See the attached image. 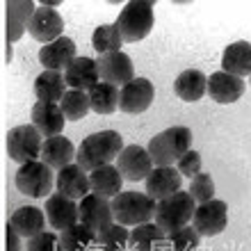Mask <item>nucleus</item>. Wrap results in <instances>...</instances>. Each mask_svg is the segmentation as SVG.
<instances>
[{"instance_id":"f257e3e1","label":"nucleus","mask_w":251,"mask_h":251,"mask_svg":"<svg viewBox=\"0 0 251 251\" xmlns=\"http://www.w3.org/2000/svg\"><path fill=\"white\" fill-rule=\"evenodd\" d=\"M124 151V137L117 130H99L87 135L80 142L78 151H75V162H78L87 174L94 169L117 162L119 153Z\"/></svg>"},{"instance_id":"f03ea898","label":"nucleus","mask_w":251,"mask_h":251,"mask_svg":"<svg viewBox=\"0 0 251 251\" xmlns=\"http://www.w3.org/2000/svg\"><path fill=\"white\" fill-rule=\"evenodd\" d=\"M192 149V130L187 126H172L149 142L146 151L155 167H174Z\"/></svg>"},{"instance_id":"7ed1b4c3","label":"nucleus","mask_w":251,"mask_h":251,"mask_svg":"<svg viewBox=\"0 0 251 251\" xmlns=\"http://www.w3.org/2000/svg\"><path fill=\"white\" fill-rule=\"evenodd\" d=\"M110 203H112L114 222L124 226H132V228L153 222L155 219V208H158L155 199H151L149 194H142L137 190L119 192Z\"/></svg>"},{"instance_id":"20e7f679","label":"nucleus","mask_w":251,"mask_h":251,"mask_svg":"<svg viewBox=\"0 0 251 251\" xmlns=\"http://www.w3.org/2000/svg\"><path fill=\"white\" fill-rule=\"evenodd\" d=\"M153 2L149 0H132L128 5H124V9L117 16V27H119L121 37L126 44H135L142 41L144 37H149V32L153 30Z\"/></svg>"},{"instance_id":"39448f33","label":"nucleus","mask_w":251,"mask_h":251,"mask_svg":"<svg viewBox=\"0 0 251 251\" xmlns=\"http://www.w3.org/2000/svg\"><path fill=\"white\" fill-rule=\"evenodd\" d=\"M194 210H197V201L190 197V192L180 190L176 194H172V197L158 201L153 222L169 235V233L178 231V228L190 224L192 217H194Z\"/></svg>"},{"instance_id":"423d86ee","label":"nucleus","mask_w":251,"mask_h":251,"mask_svg":"<svg viewBox=\"0 0 251 251\" xmlns=\"http://www.w3.org/2000/svg\"><path fill=\"white\" fill-rule=\"evenodd\" d=\"M55 178L57 176H55L53 169L46 162L34 160V162H25V165L19 167V172H16V187L25 197L48 199L55 187Z\"/></svg>"},{"instance_id":"0eeeda50","label":"nucleus","mask_w":251,"mask_h":251,"mask_svg":"<svg viewBox=\"0 0 251 251\" xmlns=\"http://www.w3.org/2000/svg\"><path fill=\"white\" fill-rule=\"evenodd\" d=\"M7 155L19 162V165H25V162H34V160L41 158V146H44V135H41L32 124L25 126H16L7 132Z\"/></svg>"},{"instance_id":"6e6552de","label":"nucleus","mask_w":251,"mask_h":251,"mask_svg":"<svg viewBox=\"0 0 251 251\" xmlns=\"http://www.w3.org/2000/svg\"><path fill=\"white\" fill-rule=\"evenodd\" d=\"M192 224L197 228L199 235L203 238H215L226 228L228 224V205L219 199H212V201H205V203H199L197 210H194V217H192Z\"/></svg>"},{"instance_id":"1a4fd4ad","label":"nucleus","mask_w":251,"mask_h":251,"mask_svg":"<svg viewBox=\"0 0 251 251\" xmlns=\"http://www.w3.org/2000/svg\"><path fill=\"white\" fill-rule=\"evenodd\" d=\"M114 165H117V169L121 172V176H124L126 180H132V183L146 180L151 176L153 169H155L149 151H146L144 146H137V144L124 146V151L119 153V158H117Z\"/></svg>"},{"instance_id":"9d476101","label":"nucleus","mask_w":251,"mask_h":251,"mask_svg":"<svg viewBox=\"0 0 251 251\" xmlns=\"http://www.w3.org/2000/svg\"><path fill=\"white\" fill-rule=\"evenodd\" d=\"M27 32L32 37L34 41H39V44H53L57 41L60 37H64V19H62L57 9L53 7H46V5H39L37 7V12L34 16L30 19V25H27Z\"/></svg>"},{"instance_id":"9b49d317","label":"nucleus","mask_w":251,"mask_h":251,"mask_svg":"<svg viewBox=\"0 0 251 251\" xmlns=\"http://www.w3.org/2000/svg\"><path fill=\"white\" fill-rule=\"evenodd\" d=\"M153 99H155V87L149 78H135L126 87H121V99H119V110L126 114H142L151 107Z\"/></svg>"},{"instance_id":"f8f14e48","label":"nucleus","mask_w":251,"mask_h":251,"mask_svg":"<svg viewBox=\"0 0 251 251\" xmlns=\"http://www.w3.org/2000/svg\"><path fill=\"white\" fill-rule=\"evenodd\" d=\"M99 71H100V80L110 82L114 87H126L130 80H135V66L132 60L124 50L119 53H107V55H99Z\"/></svg>"},{"instance_id":"ddd939ff","label":"nucleus","mask_w":251,"mask_h":251,"mask_svg":"<svg viewBox=\"0 0 251 251\" xmlns=\"http://www.w3.org/2000/svg\"><path fill=\"white\" fill-rule=\"evenodd\" d=\"M80 205V222L87 224L92 231L100 233L103 228L114 224V212L110 199H103L99 194H87L82 201H78Z\"/></svg>"},{"instance_id":"4468645a","label":"nucleus","mask_w":251,"mask_h":251,"mask_svg":"<svg viewBox=\"0 0 251 251\" xmlns=\"http://www.w3.org/2000/svg\"><path fill=\"white\" fill-rule=\"evenodd\" d=\"M55 190L62 197H69L73 201H82L87 194H92V183H89V174L78 165L64 167L57 172V178H55Z\"/></svg>"},{"instance_id":"2eb2a0df","label":"nucleus","mask_w":251,"mask_h":251,"mask_svg":"<svg viewBox=\"0 0 251 251\" xmlns=\"http://www.w3.org/2000/svg\"><path fill=\"white\" fill-rule=\"evenodd\" d=\"M75 57H78V48H75V41L71 37H60L53 44L41 46V50H39V62L46 71L64 73L73 64Z\"/></svg>"},{"instance_id":"dca6fc26","label":"nucleus","mask_w":251,"mask_h":251,"mask_svg":"<svg viewBox=\"0 0 251 251\" xmlns=\"http://www.w3.org/2000/svg\"><path fill=\"white\" fill-rule=\"evenodd\" d=\"M46 219L50 222L55 231H66L80 222V205L78 201H73L69 197H62V194H50L46 199Z\"/></svg>"},{"instance_id":"f3484780","label":"nucleus","mask_w":251,"mask_h":251,"mask_svg":"<svg viewBox=\"0 0 251 251\" xmlns=\"http://www.w3.org/2000/svg\"><path fill=\"white\" fill-rule=\"evenodd\" d=\"M245 89V80L226 71H215L212 75H208V96L215 103H222V105L235 103V100L242 99Z\"/></svg>"},{"instance_id":"a211bd4d","label":"nucleus","mask_w":251,"mask_h":251,"mask_svg":"<svg viewBox=\"0 0 251 251\" xmlns=\"http://www.w3.org/2000/svg\"><path fill=\"white\" fill-rule=\"evenodd\" d=\"M32 126L46 139H50L62 135L66 126V117L57 103H41V100H37L32 105Z\"/></svg>"},{"instance_id":"6ab92c4d","label":"nucleus","mask_w":251,"mask_h":251,"mask_svg":"<svg viewBox=\"0 0 251 251\" xmlns=\"http://www.w3.org/2000/svg\"><path fill=\"white\" fill-rule=\"evenodd\" d=\"M180 185H183V176L176 167H155L146 178V194L155 201H162L180 192Z\"/></svg>"},{"instance_id":"aec40b11","label":"nucleus","mask_w":251,"mask_h":251,"mask_svg":"<svg viewBox=\"0 0 251 251\" xmlns=\"http://www.w3.org/2000/svg\"><path fill=\"white\" fill-rule=\"evenodd\" d=\"M66 85L78 92H89L92 87H96L100 82V71L99 62L92 57H75L73 64L64 71Z\"/></svg>"},{"instance_id":"412c9836","label":"nucleus","mask_w":251,"mask_h":251,"mask_svg":"<svg viewBox=\"0 0 251 251\" xmlns=\"http://www.w3.org/2000/svg\"><path fill=\"white\" fill-rule=\"evenodd\" d=\"M75 151L73 144L64 135H57V137H50V139H44V146H41V162H46L50 169H64V167L73 165L75 160Z\"/></svg>"},{"instance_id":"4be33fe9","label":"nucleus","mask_w":251,"mask_h":251,"mask_svg":"<svg viewBox=\"0 0 251 251\" xmlns=\"http://www.w3.org/2000/svg\"><path fill=\"white\" fill-rule=\"evenodd\" d=\"M34 2H21V0H9L7 2V41L14 44L23 37V32H27L30 19L37 12Z\"/></svg>"},{"instance_id":"5701e85b","label":"nucleus","mask_w":251,"mask_h":251,"mask_svg":"<svg viewBox=\"0 0 251 251\" xmlns=\"http://www.w3.org/2000/svg\"><path fill=\"white\" fill-rule=\"evenodd\" d=\"M46 212L41 210V208H34V205H21L16 208L9 219V224L16 228L21 238H34V235H39L44 233V226H46Z\"/></svg>"},{"instance_id":"b1692460","label":"nucleus","mask_w":251,"mask_h":251,"mask_svg":"<svg viewBox=\"0 0 251 251\" xmlns=\"http://www.w3.org/2000/svg\"><path fill=\"white\" fill-rule=\"evenodd\" d=\"M222 71L245 78L251 75V44L249 41H233L224 48L222 55Z\"/></svg>"},{"instance_id":"393cba45","label":"nucleus","mask_w":251,"mask_h":251,"mask_svg":"<svg viewBox=\"0 0 251 251\" xmlns=\"http://www.w3.org/2000/svg\"><path fill=\"white\" fill-rule=\"evenodd\" d=\"M174 92L176 96L187 103H197L199 99H203L208 94V75L199 69H187V71L178 73V78L174 82Z\"/></svg>"},{"instance_id":"a878e982","label":"nucleus","mask_w":251,"mask_h":251,"mask_svg":"<svg viewBox=\"0 0 251 251\" xmlns=\"http://www.w3.org/2000/svg\"><path fill=\"white\" fill-rule=\"evenodd\" d=\"M89 183H92V194H99V197L112 201L121 192L124 176H121V172L117 169V165H105V167L94 169V172L89 174Z\"/></svg>"},{"instance_id":"bb28decb","label":"nucleus","mask_w":251,"mask_h":251,"mask_svg":"<svg viewBox=\"0 0 251 251\" xmlns=\"http://www.w3.org/2000/svg\"><path fill=\"white\" fill-rule=\"evenodd\" d=\"M66 78L64 73L60 71H44L37 75L34 80V94H37V100L41 103H57L64 99L66 94Z\"/></svg>"},{"instance_id":"cd10ccee","label":"nucleus","mask_w":251,"mask_h":251,"mask_svg":"<svg viewBox=\"0 0 251 251\" xmlns=\"http://www.w3.org/2000/svg\"><path fill=\"white\" fill-rule=\"evenodd\" d=\"M96 245H99V233L82 222L60 233V251H94Z\"/></svg>"},{"instance_id":"c85d7f7f","label":"nucleus","mask_w":251,"mask_h":251,"mask_svg":"<svg viewBox=\"0 0 251 251\" xmlns=\"http://www.w3.org/2000/svg\"><path fill=\"white\" fill-rule=\"evenodd\" d=\"M167 233L155 222L135 226L130 231V249L132 251H160L165 247Z\"/></svg>"},{"instance_id":"c756f323","label":"nucleus","mask_w":251,"mask_h":251,"mask_svg":"<svg viewBox=\"0 0 251 251\" xmlns=\"http://www.w3.org/2000/svg\"><path fill=\"white\" fill-rule=\"evenodd\" d=\"M87 94H89V103H92V110L96 114H112L119 110V99H121L119 87L100 80L99 85L92 87Z\"/></svg>"},{"instance_id":"7c9ffc66","label":"nucleus","mask_w":251,"mask_h":251,"mask_svg":"<svg viewBox=\"0 0 251 251\" xmlns=\"http://www.w3.org/2000/svg\"><path fill=\"white\" fill-rule=\"evenodd\" d=\"M92 44L99 50V55H107V53H119L124 46V37H121L117 23H103L94 30L92 34Z\"/></svg>"},{"instance_id":"2f4dec72","label":"nucleus","mask_w":251,"mask_h":251,"mask_svg":"<svg viewBox=\"0 0 251 251\" xmlns=\"http://www.w3.org/2000/svg\"><path fill=\"white\" fill-rule=\"evenodd\" d=\"M60 107H62V112H64L66 121L85 119L87 112L92 110L89 94H87V92H78V89H69V92L64 94V99L60 100Z\"/></svg>"},{"instance_id":"473e14b6","label":"nucleus","mask_w":251,"mask_h":251,"mask_svg":"<svg viewBox=\"0 0 251 251\" xmlns=\"http://www.w3.org/2000/svg\"><path fill=\"white\" fill-rule=\"evenodd\" d=\"M99 247L103 251H126L130 247V231H128V226L114 222L112 226L103 228L99 233Z\"/></svg>"},{"instance_id":"72a5a7b5","label":"nucleus","mask_w":251,"mask_h":251,"mask_svg":"<svg viewBox=\"0 0 251 251\" xmlns=\"http://www.w3.org/2000/svg\"><path fill=\"white\" fill-rule=\"evenodd\" d=\"M199 242H201V235H199L197 228H194V226H190V224L167 235L169 251H197L199 249Z\"/></svg>"},{"instance_id":"f704fd0d","label":"nucleus","mask_w":251,"mask_h":251,"mask_svg":"<svg viewBox=\"0 0 251 251\" xmlns=\"http://www.w3.org/2000/svg\"><path fill=\"white\" fill-rule=\"evenodd\" d=\"M190 197L197 201V203H205V201H212L215 199V180H212L210 174L201 172L197 178H192L190 183Z\"/></svg>"},{"instance_id":"c9c22d12","label":"nucleus","mask_w":251,"mask_h":251,"mask_svg":"<svg viewBox=\"0 0 251 251\" xmlns=\"http://www.w3.org/2000/svg\"><path fill=\"white\" fill-rule=\"evenodd\" d=\"M176 169H178L180 176H185V178H197L199 174H201V153L190 149V151L178 160Z\"/></svg>"},{"instance_id":"e433bc0d","label":"nucleus","mask_w":251,"mask_h":251,"mask_svg":"<svg viewBox=\"0 0 251 251\" xmlns=\"http://www.w3.org/2000/svg\"><path fill=\"white\" fill-rule=\"evenodd\" d=\"M25 251H60V235L57 233H39L27 240Z\"/></svg>"},{"instance_id":"4c0bfd02","label":"nucleus","mask_w":251,"mask_h":251,"mask_svg":"<svg viewBox=\"0 0 251 251\" xmlns=\"http://www.w3.org/2000/svg\"><path fill=\"white\" fill-rule=\"evenodd\" d=\"M7 251H21V235L16 233V228H14L9 222H7Z\"/></svg>"}]
</instances>
